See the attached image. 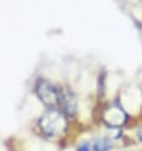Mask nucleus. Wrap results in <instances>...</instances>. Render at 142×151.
Returning <instances> with one entry per match:
<instances>
[{
	"label": "nucleus",
	"instance_id": "obj_1",
	"mask_svg": "<svg viewBox=\"0 0 142 151\" xmlns=\"http://www.w3.org/2000/svg\"><path fill=\"white\" fill-rule=\"evenodd\" d=\"M39 128L44 135L47 136H60L65 132L66 127H67V122H66L65 114L57 109L46 111L43 116L39 118Z\"/></svg>",
	"mask_w": 142,
	"mask_h": 151
},
{
	"label": "nucleus",
	"instance_id": "obj_5",
	"mask_svg": "<svg viewBox=\"0 0 142 151\" xmlns=\"http://www.w3.org/2000/svg\"><path fill=\"white\" fill-rule=\"evenodd\" d=\"M113 149V142L107 137H99L93 142L94 151H110Z\"/></svg>",
	"mask_w": 142,
	"mask_h": 151
},
{
	"label": "nucleus",
	"instance_id": "obj_4",
	"mask_svg": "<svg viewBox=\"0 0 142 151\" xmlns=\"http://www.w3.org/2000/svg\"><path fill=\"white\" fill-rule=\"evenodd\" d=\"M58 104L62 107V111H64L66 114L69 116H75L76 113V99H75L74 94L71 93L69 89H58Z\"/></svg>",
	"mask_w": 142,
	"mask_h": 151
},
{
	"label": "nucleus",
	"instance_id": "obj_3",
	"mask_svg": "<svg viewBox=\"0 0 142 151\" xmlns=\"http://www.w3.org/2000/svg\"><path fill=\"white\" fill-rule=\"evenodd\" d=\"M127 114L118 104H109L103 113V122L109 127H120L126 123Z\"/></svg>",
	"mask_w": 142,
	"mask_h": 151
},
{
	"label": "nucleus",
	"instance_id": "obj_7",
	"mask_svg": "<svg viewBox=\"0 0 142 151\" xmlns=\"http://www.w3.org/2000/svg\"><path fill=\"white\" fill-rule=\"evenodd\" d=\"M137 137H138V140L142 142V127L138 129V132H137Z\"/></svg>",
	"mask_w": 142,
	"mask_h": 151
},
{
	"label": "nucleus",
	"instance_id": "obj_2",
	"mask_svg": "<svg viewBox=\"0 0 142 151\" xmlns=\"http://www.w3.org/2000/svg\"><path fill=\"white\" fill-rule=\"evenodd\" d=\"M36 93L44 106L51 108L58 106V89L49 81L39 80L36 85Z\"/></svg>",
	"mask_w": 142,
	"mask_h": 151
},
{
	"label": "nucleus",
	"instance_id": "obj_6",
	"mask_svg": "<svg viewBox=\"0 0 142 151\" xmlns=\"http://www.w3.org/2000/svg\"><path fill=\"white\" fill-rule=\"evenodd\" d=\"M91 144L90 142H81L80 145L77 146V149H76V151H91Z\"/></svg>",
	"mask_w": 142,
	"mask_h": 151
}]
</instances>
